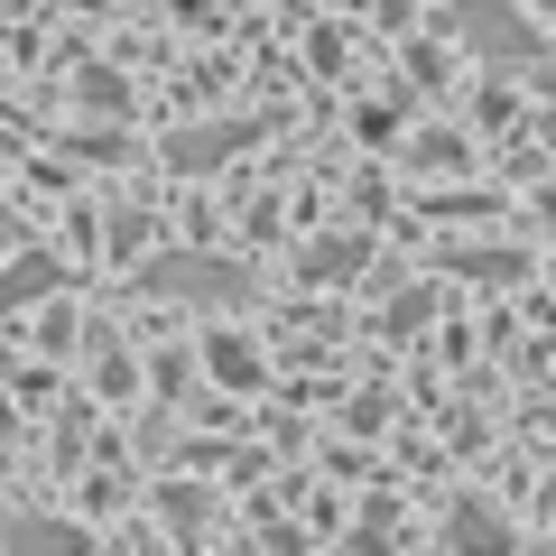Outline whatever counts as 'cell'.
<instances>
[{"instance_id":"1","label":"cell","mask_w":556,"mask_h":556,"mask_svg":"<svg viewBox=\"0 0 556 556\" xmlns=\"http://www.w3.org/2000/svg\"><path fill=\"white\" fill-rule=\"evenodd\" d=\"M464 38L482 47V56H529V20H510V10H501V0H464Z\"/></svg>"},{"instance_id":"2","label":"cell","mask_w":556,"mask_h":556,"mask_svg":"<svg viewBox=\"0 0 556 556\" xmlns=\"http://www.w3.org/2000/svg\"><path fill=\"white\" fill-rule=\"evenodd\" d=\"M0 445H10V417H0Z\"/></svg>"}]
</instances>
